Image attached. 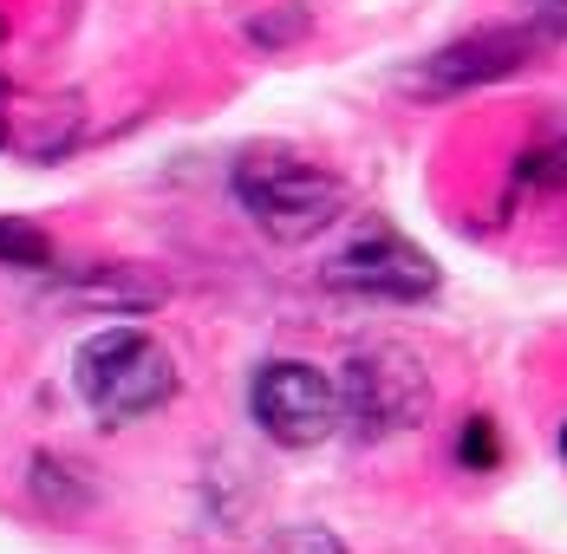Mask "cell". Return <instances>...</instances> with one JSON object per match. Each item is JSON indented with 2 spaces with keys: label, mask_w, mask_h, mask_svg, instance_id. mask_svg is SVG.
Masks as SVG:
<instances>
[{
  "label": "cell",
  "mask_w": 567,
  "mask_h": 554,
  "mask_svg": "<svg viewBox=\"0 0 567 554\" xmlns=\"http://www.w3.org/2000/svg\"><path fill=\"white\" fill-rule=\"evenodd\" d=\"M59 294L85 300L92 314H151V307L171 300L164 280L151 275V268H131V261H99V268H85V275H65Z\"/></svg>",
  "instance_id": "52a82bcc"
},
{
  "label": "cell",
  "mask_w": 567,
  "mask_h": 554,
  "mask_svg": "<svg viewBox=\"0 0 567 554\" xmlns=\"http://www.w3.org/2000/svg\"><path fill=\"white\" fill-rule=\"evenodd\" d=\"M248 411L281 450H313L340 431V386L307 359H268L248 386Z\"/></svg>",
  "instance_id": "277c9868"
},
{
  "label": "cell",
  "mask_w": 567,
  "mask_h": 554,
  "mask_svg": "<svg viewBox=\"0 0 567 554\" xmlns=\"http://www.w3.org/2000/svg\"><path fill=\"white\" fill-rule=\"evenodd\" d=\"M561 456H567V424H561Z\"/></svg>",
  "instance_id": "9a60e30c"
},
{
  "label": "cell",
  "mask_w": 567,
  "mask_h": 554,
  "mask_svg": "<svg viewBox=\"0 0 567 554\" xmlns=\"http://www.w3.org/2000/svg\"><path fill=\"white\" fill-rule=\"evenodd\" d=\"M79 372V398L92 404L99 424H137L151 411H164L176 398V359L164 352V339H151L144 327H105L92 332L72 359Z\"/></svg>",
  "instance_id": "7a4b0ae2"
},
{
  "label": "cell",
  "mask_w": 567,
  "mask_h": 554,
  "mask_svg": "<svg viewBox=\"0 0 567 554\" xmlns=\"http://www.w3.org/2000/svg\"><path fill=\"white\" fill-rule=\"evenodd\" d=\"M333 386H340V424H352V438L365 443L398 438V431L424 424V411H431V372L404 346H359Z\"/></svg>",
  "instance_id": "3957f363"
},
{
  "label": "cell",
  "mask_w": 567,
  "mask_h": 554,
  "mask_svg": "<svg viewBox=\"0 0 567 554\" xmlns=\"http://www.w3.org/2000/svg\"><path fill=\"white\" fill-rule=\"evenodd\" d=\"M0 40H7V13H0Z\"/></svg>",
  "instance_id": "2e32d148"
},
{
  "label": "cell",
  "mask_w": 567,
  "mask_h": 554,
  "mask_svg": "<svg viewBox=\"0 0 567 554\" xmlns=\"http://www.w3.org/2000/svg\"><path fill=\"white\" fill-rule=\"evenodd\" d=\"M0 268H53V242L20 216H0Z\"/></svg>",
  "instance_id": "30bf717a"
},
{
  "label": "cell",
  "mask_w": 567,
  "mask_h": 554,
  "mask_svg": "<svg viewBox=\"0 0 567 554\" xmlns=\"http://www.w3.org/2000/svg\"><path fill=\"white\" fill-rule=\"evenodd\" d=\"M228 183L248 222L275 242H313L320 228L346 216V183L327 164L293 157V151H248Z\"/></svg>",
  "instance_id": "6da1fadb"
},
{
  "label": "cell",
  "mask_w": 567,
  "mask_h": 554,
  "mask_svg": "<svg viewBox=\"0 0 567 554\" xmlns=\"http://www.w3.org/2000/svg\"><path fill=\"white\" fill-rule=\"evenodd\" d=\"M456 463L476 470V476L503 463V431H496V418H470V424L456 431Z\"/></svg>",
  "instance_id": "8fae6325"
},
{
  "label": "cell",
  "mask_w": 567,
  "mask_h": 554,
  "mask_svg": "<svg viewBox=\"0 0 567 554\" xmlns=\"http://www.w3.org/2000/svg\"><path fill=\"white\" fill-rule=\"evenodd\" d=\"M27 490H33V496L47 502V515H79V509L92 502V490H85V476H79L72 463H59V456H47V450H40V456L27 463Z\"/></svg>",
  "instance_id": "ba28073f"
},
{
  "label": "cell",
  "mask_w": 567,
  "mask_h": 554,
  "mask_svg": "<svg viewBox=\"0 0 567 554\" xmlns=\"http://www.w3.org/2000/svg\"><path fill=\"white\" fill-rule=\"evenodd\" d=\"M268 554H346V542L333 529H320V522H300V529H281Z\"/></svg>",
  "instance_id": "4fadbf2b"
},
{
  "label": "cell",
  "mask_w": 567,
  "mask_h": 554,
  "mask_svg": "<svg viewBox=\"0 0 567 554\" xmlns=\"http://www.w3.org/2000/svg\"><path fill=\"white\" fill-rule=\"evenodd\" d=\"M542 47H548V40H542L535 27H476V33L451 40V47H437V53L417 65L411 85L431 92V99H456V92H476V85L515 79Z\"/></svg>",
  "instance_id": "8992f818"
},
{
  "label": "cell",
  "mask_w": 567,
  "mask_h": 554,
  "mask_svg": "<svg viewBox=\"0 0 567 554\" xmlns=\"http://www.w3.org/2000/svg\"><path fill=\"white\" fill-rule=\"evenodd\" d=\"M528 27L542 40H567V0H528Z\"/></svg>",
  "instance_id": "5bb4252c"
},
{
  "label": "cell",
  "mask_w": 567,
  "mask_h": 554,
  "mask_svg": "<svg viewBox=\"0 0 567 554\" xmlns=\"http://www.w3.org/2000/svg\"><path fill=\"white\" fill-rule=\"evenodd\" d=\"M327 287L352 294V300H431L437 294V261L424 248H411L404 235H359L352 248H340L327 261Z\"/></svg>",
  "instance_id": "5b68a950"
},
{
  "label": "cell",
  "mask_w": 567,
  "mask_h": 554,
  "mask_svg": "<svg viewBox=\"0 0 567 554\" xmlns=\"http://www.w3.org/2000/svg\"><path fill=\"white\" fill-rule=\"evenodd\" d=\"M515 183H528V189H567V124H555L542 144H528V151H522Z\"/></svg>",
  "instance_id": "9c48e42d"
},
{
  "label": "cell",
  "mask_w": 567,
  "mask_h": 554,
  "mask_svg": "<svg viewBox=\"0 0 567 554\" xmlns=\"http://www.w3.org/2000/svg\"><path fill=\"white\" fill-rule=\"evenodd\" d=\"M313 20H307V7H281V13H255L248 20V40L255 47H287V40H300Z\"/></svg>",
  "instance_id": "7c38bea8"
}]
</instances>
